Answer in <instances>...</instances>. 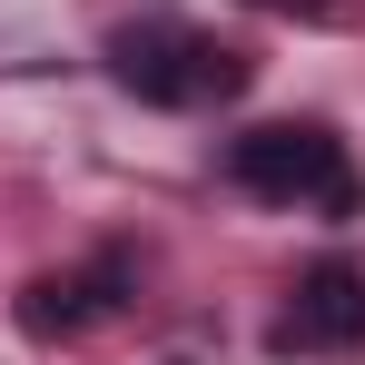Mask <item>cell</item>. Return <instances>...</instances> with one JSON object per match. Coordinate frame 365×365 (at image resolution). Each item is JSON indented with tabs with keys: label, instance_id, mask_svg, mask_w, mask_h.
<instances>
[{
	"label": "cell",
	"instance_id": "cell-1",
	"mask_svg": "<svg viewBox=\"0 0 365 365\" xmlns=\"http://www.w3.org/2000/svg\"><path fill=\"white\" fill-rule=\"evenodd\" d=\"M227 178L247 197H267V207H326V217H356L365 207L356 168H346V138L326 119H267L247 138H227Z\"/></svg>",
	"mask_w": 365,
	"mask_h": 365
},
{
	"label": "cell",
	"instance_id": "cell-2",
	"mask_svg": "<svg viewBox=\"0 0 365 365\" xmlns=\"http://www.w3.org/2000/svg\"><path fill=\"white\" fill-rule=\"evenodd\" d=\"M267 346L277 356H356L365 346V267L356 257H316L297 277V297H287V316L267 326Z\"/></svg>",
	"mask_w": 365,
	"mask_h": 365
},
{
	"label": "cell",
	"instance_id": "cell-3",
	"mask_svg": "<svg viewBox=\"0 0 365 365\" xmlns=\"http://www.w3.org/2000/svg\"><path fill=\"white\" fill-rule=\"evenodd\" d=\"M197 40L207 30H187V20H119L109 30V79H119L128 99H148V109H187L197 99Z\"/></svg>",
	"mask_w": 365,
	"mask_h": 365
},
{
	"label": "cell",
	"instance_id": "cell-4",
	"mask_svg": "<svg viewBox=\"0 0 365 365\" xmlns=\"http://www.w3.org/2000/svg\"><path fill=\"white\" fill-rule=\"evenodd\" d=\"M119 297H128V257H89V267H69V277H30V287H20V336L60 346L79 326H99Z\"/></svg>",
	"mask_w": 365,
	"mask_h": 365
},
{
	"label": "cell",
	"instance_id": "cell-5",
	"mask_svg": "<svg viewBox=\"0 0 365 365\" xmlns=\"http://www.w3.org/2000/svg\"><path fill=\"white\" fill-rule=\"evenodd\" d=\"M247 79H257V50H237V40H197V99H237Z\"/></svg>",
	"mask_w": 365,
	"mask_h": 365
},
{
	"label": "cell",
	"instance_id": "cell-6",
	"mask_svg": "<svg viewBox=\"0 0 365 365\" xmlns=\"http://www.w3.org/2000/svg\"><path fill=\"white\" fill-rule=\"evenodd\" d=\"M247 10H267V20H346V0H247Z\"/></svg>",
	"mask_w": 365,
	"mask_h": 365
}]
</instances>
